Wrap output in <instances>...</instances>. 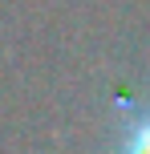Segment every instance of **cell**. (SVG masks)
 I'll return each mask as SVG.
<instances>
[{
  "instance_id": "6da1fadb",
  "label": "cell",
  "mask_w": 150,
  "mask_h": 154,
  "mask_svg": "<svg viewBox=\"0 0 150 154\" xmlns=\"http://www.w3.org/2000/svg\"><path fill=\"white\" fill-rule=\"evenodd\" d=\"M110 154H150V106L126 109V122H122Z\"/></svg>"
}]
</instances>
